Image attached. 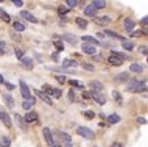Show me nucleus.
Returning a JSON list of instances; mask_svg holds the SVG:
<instances>
[{"mask_svg": "<svg viewBox=\"0 0 148 147\" xmlns=\"http://www.w3.org/2000/svg\"><path fill=\"white\" fill-rule=\"evenodd\" d=\"M77 133L79 135V136L86 138V139H95L94 132H92L90 128H87V127H78V128H77Z\"/></svg>", "mask_w": 148, "mask_h": 147, "instance_id": "obj_1", "label": "nucleus"}, {"mask_svg": "<svg viewBox=\"0 0 148 147\" xmlns=\"http://www.w3.org/2000/svg\"><path fill=\"white\" fill-rule=\"evenodd\" d=\"M42 91H44L45 94H49V96H53V97H56V99H59V97L62 96L61 89L51 88V86H49V85H44V86H42Z\"/></svg>", "mask_w": 148, "mask_h": 147, "instance_id": "obj_2", "label": "nucleus"}, {"mask_svg": "<svg viewBox=\"0 0 148 147\" xmlns=\"http://www.w3.org/2000/svg\"><path fill=\"white\" fill-rule=\"evenodd\" d=\"M90 97L94 99L98 105H105V103H106V97L103 96L101 91H90Z\"/></svg>", "mask_w": 148, "mask_h": 147, "instance_id": "obj_3", "label": "nucleus"}, {"mask_svg": "<svg viewBox=\"0 0 148 147\" xmlns=\"http://www.w3.org/2000/svg\"><path fill=\"white\" fill-rule=\"evenodd\" d=\"M0 121H2V124L6 128H13V121H11V116L6 111H0Z\"/></svg>", "mask_w": 148, "mask_h": 147, "instance_id": "obj_4", "label": "nucleus"}, {"mask_svg": "<svg viewBox=\"0 0 148 147\" xmlns=\"http://www.w3.org/2000/svg\"><path fill=\"white\" fill-rule=\"evenodd\" d=\"M81 50L84 52L86 55H97V49H95V46L94 44H89V42H83V46H81Z\"/></svg>", "mask_w": 148, "mask_h": 147, "instance_id": "obj_5", "label": "nucleus"}, {"mask_svg": "<svg viewBox=\"0 0 148 147\" xmlns=\"http://www.w3.org/2000/svg\"><path fill=\"white\" fill-rule=\"evenodd\" d=\"M123 61H125V59L122 57H119V55H115V53H112L111 57H108V63H109L111 66H122Z\"/></svg>", "mask_w": 148, "mask_h": 147, "instance_id": "obj_6", "label": "nucleus"}, {"mask_svg": "<svg viewBox=\"0 0 148 147\" xmlns=\"http://www.w3.org/2000/svg\"><path fill=\"white\" fill-rule=\"evenodd\" d=\"M42 133H44V139H45L47 146H51V144H53L55 139H53V133H51V130L47 128V127H44V128H42Z\"/></svg>", "mask_w": 148, "mask_h": 147, "instance_id": "obj_7", "label": "nucleus"}, {"mask_svg": "<svg viewBox=\"0 0 148 147\" xmlns=\"http://www.w3.org/2000/svg\"><path fill=\"white\" fill-rule=\"evenodd\" d=\"M19 86H21V94L23 99H30L31 97V91L28 88V85H27L25 81H19Z\"/></svg>", "mask_w": 148, "mask_h": 147, "instance_id": "obj_8", "label": "nucleus"}, {"mask_svg": "<svg viewBox=\"0 0 148 147\" xmlns=\"http://www.w3.org/2000/svg\"><path fill=\"white\" fill-rule=\"evenodd\" d=\"M23 119H25L27 124H34V122H38V113H36V111H30L28 110V113L23 116Z\"/></svg>", "mask_w": 148, "mask_h": 147, "instance_id": "obj_9", "label": "nucleus"}, {"mask_svg": "<svg viewBox=\"0 0 148 147\" xmlns=\"http://www.w3.org/2000/svg\"><path fill=\"white\" fill-rule=\"evenodd\" d=\"M58 138L61 139V142H64V146L66 147H72V138H70V135H67V133H58Z\"/></svg>", "mask_w": 148, "mask_h": 147, "instance_id": "obj_10", "label": "nucleus"}, {"mask_svg": "<svg viewBox=\"0 0 148 147\" xmlns=\"http://www.w3.org/2000/svg\"><path fill=\"white\" fill-rule=\"evenodd\" d=\"M94 22L95 23H98V25H108V23L111 22V17L109 16H95L94 17Z\"/></svg>", "mask_w": 148, "mask_h": 147, "instance_id": "obj_11", "label": "nucleus"}, {"mask_svg": "<svg viewBox=\"0 0 148 147\" xmlns=\"http://www.w3.org/2000/svg\"><path fill=\"white\" fill-rule=\"evenodd\" d=\"M34 92H36V96L41 97L42 100L47 103V105H53V100H51V97L49 96V94H45L44 91H39V89H34Z\"/></svg>", "mask_w": 148, "mask_h": 147, "instance_id": "obj_12", "label": "nucleus"}, {"mask_svg": "<svg viewBox=\"0 0 148 147\" xmlns=\"http://www.w3.org/2000/svg\"><path fill=\"white\" fill-rule=\"evenodd\" d=\"M34 103H36V99H34L33 96H31L30 99H23V102H22V108L28 111V110L33 108V105H34Z\"/></svg>", "mask_w": 148, "mask_h": 147, "instance_id": "obj_13", "label": "nucleus"}, {"mask_svg": "<svg viewBox=\"0 0 148 147\" xmlns=\"http://www.w3.org/2000/svg\"><path fill=\"white\" fill-rule=\"evenodd\" d=\"M21 63H22V66L25 67L27 70H31L34 67V63H33V59H31V58L23 57V58H21Z\"/></svg>", "mask_w": 148, "mask_h": 147, "instance_id": "obj_14", "label": "nucleus"}, {"mask_svg": "<svg viewBox=\"0 0 148 147\" xmlns=\"http://www.w3.org/2000/svg\"><path fill=\"white\" fill-rule=\"evenodd\" d=\"M97 14V8H95L92 3H89L86 8H84V16H89V17H94Z\"/></svg>", "mask_w": 148, "mask_h": 147, "instance_id": "obj_15", "label": "nucleus"}, {"mask_svg": "<svg viewBox=\"0 0 148 147\" xmlns=\"http://www.w3.org/2000/svg\"><path fill=\"white\" fill-rule=\"evenodd\" d=\"M123 27H125V30L128 31V33H131V31L134 30L136 23H134V21H131V19L128 17V19H125V22H123Z\"/></svg>", "mask_w": 148, "mask_h": 147, "instance_id": "obj_16", "label": "nucleus"}, {"mask_svg": "<svg viewBox=\"0 0 148 147\" xmlns=\"http://www.w3.org/2000/svg\"><path fill=\"white\" fill-rule=\"evenodd\" d=\"M21 16H22L23 19H27L28 22H33V23L38 22V19H36V17H34V16L31 14V13H28V11H21Z\"/></svg>", "mask_w": 148, "mask_h": 147, "instance_id": "obj_17", "label": "nucleus"}, {"mask_svg": "<svg viewBox=\"0 0 148 147\" xmlns=\"http://www.w3.org/2000/svg\"><path fill=\"white\" fill-rule=\"evenodd\" d=\"M75 66H78V63L75 61V59L66 58V59L62 61V67H64V69H69V67H75Z\"/></svg>", "mask_w": 148, "mask_h": 147, "instance_id": "obj_18", "label": "nucleus"}, {"mask_svg": "<svg viewBox=\"0 0 148 147\" xmlns=\"http://www.w3.org/2000/svg\"><path fill=\"white\" fill-rule=\"evenodd\" d=\"M139 80H136V78H133V80H131L130 83H128V91H130V92H136V89H137V86H139Z\"/></svg>", "mask_w": 148, "mask_h": 147, "instance_id": "obj_19", "label": "nucleus"}, {"mask_svg": "<svg viewBox=\"0 0 148 147\" xmlns=\"http://www.w3.org/2000/svg\"><path fill=\"white\" fill-rule=\"evenodd\" d=\"M103 35H106V36H111V38H114V39H119V41H123V39H126V38H123L122 35L115 33V31H111V30H106Z\"/></svg>", "mask_w": 148, "mask_h": 147, "instance_id": "obj_20", "label": "nucleus"}, {"mask_svg": "<svg viewBox=\"0 0 148 147\" xmlns=\"http://www.w3.org/2000/svg\"><path fill=\"white\" fill-rule=\"evenodd\" d=\"M130 67H131V72H136V74H140V72H143V67H145V66L139 64V63H133V64H131Z\"/></svg>", "mask_w": 148, "mask_h": 147, "instance_id": "obj_21", "label": "nucleus"}, {"mask_svg": "<svg viewBox=\"0 0 148 147\" xmlns=\"http://www.w3.org/2000/svg\"><path fill=\"white\" fill-rule=\"evenodd\" d=\"M14 119H16V122H17V125H21L23 130L27 128V122H25V119H23L19 113H17V114H14Z\"/></svg>", "mask_w": 148, "mask_h": 147, "instance_id": "obj_22", "label": "nucleus"}, {"mask_svg": "<svg viewBox=\"0 0 148 147\" xmlns=\"http://www.w3.org/2000/svg\"><path fill=\"white\" fill-rule=\"evenodd\" d=\"M81 41L89 42V44H94V46H98V44H100V41H98L97 38H94V36H83Z\"/></svg>", "mask_w": 148, "mask_h": 147, "instance_id": "obj_23", "label": "nucleus"}, {"mask_svg": "<svg viewBox=\"0 0 148 147\" xmlns=\"http://www.w3.org/2000/svg\"><path fill=\"white\" fill-rule=\"evenodd\" d=\"M62 39H66V41H69L70 44H73V46H75V44H77V42L79 41V39H78L77 36H75V35H70V33H69V35H64V36H62Z\"/></svg>", "mask_w": 148, "mask_h": 147, "instance_id": "obj_24", "label": "nucleus"}, {"mask_svg": "<svg viewBox=\"0 0 148 147\" xmlns=\"http://www.w3.org/2000/svg\"><path fill=\"white\" fill-rule=\"evenodd\" d=\"M128 77H130V75H128L126 72H122V74H119L117 77H115V81L117 83H125L128 80Z\"/></svg>", "mask_w": 148, "mask_h": 147, "instance_id": "obj_25", "label": "nucleus"}, {"mask_svg": "<svg viewBox=\"0 0 148 147\" xmlns=\"http://www.w3.org/2000/svg\"><path fill=\"white\" fill-rule=\"evenodd\" d=\"M90 91H103V85L100 81H90Z\"/></svg>", "mask_w": 148, "mask_h": 147, "instance_id": "obj_26", "label": "nucleus"}, {"mask_svg": "<svg viewBox=\"0 0 148 147\" xmlns=\"http://www.w3.org/2000/svg\"><path fill=\"white\" fill-rule=\"evenodd\" d=\"M3 100H5V103L10 106V108H13V106H14V99L11 97L10 94H5V96H3Z\"/></svg>", "mask_w": 148, "mask_h": 147, "instance_id": "obj_27", "label": "nucleus"}, {"mask_svg": "<svg viewBox=\"0 0 148 147\" xmlns=\"http://www.w3.org/2000/svg\"><path fill=\"white\" fill-rule=\"evenodd\" d=\"M92 5L97 8V10H101V8L106 6V0H94V2H92Z\"/></svg>", "mask_w": 148, "mask_h": 147, "instance_id": "obj_28", "label": "nucleus"}, {"mask_svg": "<svg viewBox=\"0 0 148 147\" xmlns=\"http://www.w3.org/2000/svg\"><path fill=\"white\" fill-rule=\"evenodd\" d=\"M122 46H123V49H125V50H130V52L134 49V44H133V42H130L128 39H123V41H122Z\"/></svg>", "mask_w": 148, "mask_h": 147, "instance_id": "obj_29", "label": "nucleus"}, {"mask_svg": "<svg viewBox=\"0 0 148 147\" xmlns=\"http://www.w3.org/2000/svg\"><path fill=\"white\" fill-rule=\"evenodd\" d=\"M13 28L16 30V31H19V33H21V31H23L25 30V25H23L22 22H19V21H16L14 23H13Z\"/></svg>", "mask_w": 148, "mask_h": 147, "instance_id": "obj_30", "label": "nucleus"}, {"mask_svg": "<svg viewBox=\"0 0 148 147\" xmlns=\"http://www.w3.org/2000/svg\"><path fill=\"white\" fill-rule=\"evenodd\" d=\"M0 19H2L3 22H10L11 21V17H10V14L6 13V11H3L2 8H0Z\"/></svg>", "mask_w": 148, "mask_h": 147, "instance_id": "obj_31", "label": "nucleus"}, {"mask_svg": "<svg viewBox=\"0 0 148 147\" xmlns=\"http://www.w3.org/2000/svg\"><path fill=\"white\" fill-rule=\"evenodd\" d=\"M119 121H120L119 114H111V116H108V122H109V124H117Z\"/></svg>", "mask_w": 148, "mask_h": 147, "instance_id": "obj_32", "label": "nucleus"}, {"mask_svg": "<svg viewBox=\"0 0 148 147\" xmlns=\"http://www.w3.org/2000/svg\"><path fill=\"white\" fill-rule=\"evenodd\" d=\"M147 91V80H143L139 83V86H137V89H136V92H145Z\"/></svg>", "mask_w": 148, "mask_h": 147, "instance_id": "obj_33", "label": "nucleus"}, {"mask_svg": "<svg viewBox=\"0 0 148 147\" xmlns=\"http://www.w3.org/2000/svg\"><path fill=\"white\" fill-rule=\"evenodd\" d=\"M77 25L79 27V28H83V30H84V28H87V21H86V19L78 17V19H77Z\"/></svg>", "mask_w": 148, "mask_h": 147, "instance_id": "obj_34", "label": "nucleus"}, {"mask_svg": "<svg viewBox=\"0 0 148 147\" xmlns=\"http://www.w3.org/2000/svg\"><path fill=\"white\" fill-rule=\"evenodd\" d=\"M78 5V0H66V6L69 8V10H72V8H75Z\"/></svg>", "mask_w": 148, "mask_h": 147, "instance_id": "obj_35", "label": "nucleus"}, {"mask_svg": "<svg viewBox=\"0 0 148 147\" xmlns=\"http://www.w3.org/2000/svg\"><path fill=\"white\" fill-rule=\"evenodd\" d=\"M10 146H11L10 138H2L0 139V147H10Z\"/></svg>", "mask_w": 148, "mask_h": 147, "instance_id": "obj_36", "label": "nucleus"}, {"mask_svg": "<svg viewBox=\"0 0 148 147\" xmlns=\"http://www.w3.org/2000/svg\"><path fill=\"white\" fill-rule=\"evenodd\" d=\"M55 47L61 52V50H64V46H62V42L59 41V38H55Z\"/></svg>", "mask_w": 148, "mask_h": 147, "instance_id": "obj_37", "label": "nucleus"}, {"mask_svg": "<svg viewBox=\"0 0 148 147\" xmlns=\"http://www.w3.org/2000/svg\"><path fill=\"white\" fill-rule=\"evenodd\" d=\"M69 85L75 86V88H79V89H83V85H81V83H79L78 80H69Z\"/></svg>", "mask_w": 148, "mask_h": 147, "instance_id": "obj_38", "label": "nucleus"}, {"mask_svg": "<svg viewBox=\"0 0 148 147\" xmlns=\"http://www.w3.org/2000/svg\"><path fill=\"white\" fill-rule=\"evenodd\" d=\"M112 97L115 99V102H119V103L123 102V99H122V96H120V92H117V91H114V92H112Z\"/></svg>", "mask_w": 148, "mask_h": 147, "instance_id": "obj_39", "label": "nucleus"}, {"mask_svg": "<svg viewBox=\"0 0 148 147\" xmlns=\"http://www.w3.org/2000/svg\"><path fill=\"white\" fill-rule=\"evenodd\" d=\"M58 13H59V16H64V14L69 13V8H67V6H59L58 8Z\"/></svg>", "mask_w": 148, "mask_h": 147, "instance_id": "obj_40", "label": "nucleus"}, {"mask_svg": "<svg viewBox=\"0 0 148 147\" xmlns=\"http://www.w3.org/2000/svg\"><path fill=\"white\" fill-rule=\"evenodd\" d=\"M6 50H8V47H6V42H3V41H0V53H6Z\"/></svg>", "mask_w": 148, "mask_h": 147, "instance_id": "obj_41", "label": "nucleus"}, {"mask_svg": "<svg viewBox=\"0 0 148 147\" xmlns=\"http://www.w3.org/2000/svg\"><path fill=\"white\" fill-rule=\"evenodd\" d=\"M94 116H95L94 111H84V117L86 119H94Z\"/></svg>", "mask_w": 148, "mask_h": 147, "instance_id": "obj_42", "label": "nucleus"}, {"mask_svg": "<svg viewBox=\"0 0 148 147\" xmlns=\"http://www.w3.org/2000/svg\"><path fill=\"white\" fill-rule=\"evenodd\" d=\"M56 80H58L59 83H61V85H64V83L67 81V80H66V77H64V75H58V77H56Z\"/></svg>", "mask_w": 148, "mask_h": 147, "instance_id": "obj_43", "label": "nucleus"}, {"mask_svg": "<svg viewBox=\"0 0 148 147\" xmlns=\"http://www.w3.org/2000/svg\"><path fill=\"white\" fill-rule=\"evenodd\" d=\"M16 58H17V59H21V58H23V52L22 50H16Z\"/></svg>", "mask_w": 148, "mask_h": 147, "instance_id": "obj_44", "label": "nucleus"}, {"mask_svg": "<svg viewBox=\"0 0 148 147\" xmlns=\"http://www.w3.org/2000/svg\"><path fill=\"white\" fill-rule=\"evenodd\" d=\"M83 69H86V70H89V72H92V70H94V66H92V64H83Z\"/></svg>", "mask_w": 148, "mask_h": 147, "instance_id": "obj_45", "label": "nucleus"}, {"mask_svg": "<svg viewBox=\"0 0 148 147\" xmlns=\"http://www.w3.org/2000/svg\"><path fill=\"white\" fill-rule=\"evenodd\" d=\"M19 33V31H17ZM17 33H11V38L14 39V41H21V35H17Z\"/></svg>", "mask_w": 148, "mask_h": 147, "instance_id": "obj_46", "label": "nucleus"}, {"mask_svg": "<svg viewBox=\"0 0 148 147\" xmlns=\"http://www.w3.org/2000/svg\"><path fill=\"white\" fill-rule=\"evenodd\" d=\"M139 52H140L142 55H147V52H148V49H147V46H142V47H139Z\"/></svg>", "mask_w": 148, "mask_h": 147, "instance_id": "obj_47", "label": "nucleus"}, {"mask_svg": "<svg viewBox=\"0 0 148 147\" xmlns=\"http://www.w3.org/2000/svg\"><path fill=\"white\" fill-rule=\"evenodd\" d=\"M11 2H13L16 6H19V8H21V6L23 5V2H22V0H11Z\"/></svg>", "mask_w": 148, "mask_h": 147, "instance_id": "obj_48", "label": "nucleus"}, {"mask_svg": "<svg viewBox=\"0 0 148 147\" xmlns=\"http://www.w3.org/2000/svg\"><path fill=\"white\" fill-rule=\"evenodd\" d=\"M69 100H70V102H75V94H73V91H69Z\"/></svg>", "mask_w": 148, "mask_h": 147, "instance_id": "obj_49", "label": "nucleus"}, {"mask_svg": "<svg viewBox=\"0 0 148 147\" xmlns=\"http://www.w3.org/2000/svg\"><path fill=\"white\" fill-rule=\"evenodd\" d=\"M137 122H139V124H142V125H145V124H147V119H145V117H139Z\"/></svg>", "mask_w": 148, "mask_h": 147, "instance_id": "obj_50", "label": "nucleus"}, {"mask_svg": "<svg viewBox=\"0 0 148 147\" xmlns=\"http://www.w3.org/2000/svg\"><path fill=\"white\" fill-rule=\"evenodd\" d=\"M3 85H5V86H6V88L10 89V91H11V89H14V86L11 85V83H6V81H3Z\"/></svg>", "mask_w": 148, "mask_h": 147, "instance_id": "obj_51", "label": "nucleus"}, {"mask_svg": "<svg viewBox=\"0 0 148 147\" xmlns=\"http://www.w3.org/2000/svg\"><path fill=\"white\" fill-rule=\"evenodd\" d=\"M147 22H148V17H147V16H145V17L142 19V25L145 27V28H147Z\"/></svg>", "mask_w": 148, "mask_h": 147, "instance_id": "obj_52", "label": "nucleus"}, {"mask_svg": "<svg viewBox=\"0 0 148 147\" xmlns=\"http://www.w3.org/2000/svg\"><path fill=\"white\" fill-rule=\"evenodd\" d=\"M58 53H53V55H51V59H53V61H58Z\"/></svg>", "mask_w": 148, "mask_h": 147, "instance_id": "obj_53", "label": "nucleus"}, {"mask_svg": "<svg viewBox=\"0 0 148 147\" xmlns=\"http://www.w3.org/2000/svg\"><path fill=\"white\" fill-rule=\"evenodd\" d=\"M111 147H122V144H120V142H117V141H115V142H112V146H111Z\"/></svg>", "mask_w": 148, "mask_h": 147, "instance_id": "obj_54", "label": "nucleus"}, {"mask_svg": "<svg viewBox=\"0 0 148 147\" xmlns=\"http://www.w3.org/2000/svg\"><path fill=\"white\" fill-rule=\"evenodd\" d=\"M83 96H84V99H89V97H90V92H84Z\"/></svg>", "mask_w": 148, "mask_h": 147, "instance_id": "obj_55", "label": "nucleus"}, {"mask_svg": "<svg viewBox=\"0 0 148 147\" xmlns=\"http://www.w3.org/2000/svg\"><path fill=\"white\" fill-rule=\"evenodd\" d=\"M3 81H5V80H3V77L0 75V85H3Z\"/></svg>", "mask_w": 148, "mask_h": 147, "instance_id": "obj_56", "label": "nucleus"}, {"mask_svg": "<svg viewBox=\"0 0 148 147\" xmlns=\"http://www.w3.org/2000/svg\"><path fill=\"white\" fill-rule=\"evenodd\" d=\"M50 147H61V146H59V144H55V142H53V144H51Z\"/></svg>", "mask_w": 148, "mask_h": 147, "instance_id": "obj_57", "label": "nucleus"}, {"mask_svg": "<svg viewBox=\"0 0 148 147\" xmlns=\"http://www.w3.org/2000/svg\"><path fill=\"white\" fill-rule=\"evenodd\" d=\"M2 2H3V0H0V3H2Z\"/></svg>", "mask_w": 148, "mask_h": 147, "instance_id": "obj_58", "label": "nucleus"}]
</instances>
